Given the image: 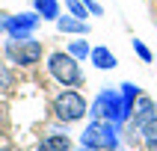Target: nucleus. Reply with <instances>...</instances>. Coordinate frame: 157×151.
<instances>
[{
	"mask_svg": "<svg viewBox=\"0 0 157 151\" xmlns=\"http://www.w3.org/2000/svg\"><path fill=\"white\" fill-rule=\"evenodd\" d=\"M86 113H89V110H86V101H83V95H80V92H74V89H68V92L56 95V101H53V115H56L62 124L80 122Z\"/></svg>",
	"mask_w": 157,
	"mask_h": 151,
	"instance_id": "20e7f679",
	"label": "nucleus"
},
{
	"mask_svg": "<svg viewBox=\"0 0 157 151\" xmlns=\"http://www.w3.org/2000/svg\"><path fill=\"white\" fill-rule=\"evenodd\" d=\"M0 151H9V148H0Z\"/></svg>",
	"mask_w": 157,
	"mask_h": 151,
	"instance_id": "412c9836",
	"label": "nucleus"
},
{
	"mask_svg": "<svg viewBox=\"0 0 157 151\" xmlns=\"http://www.w3.org/2000/svg\"><path fill=\"white\" fill-rule=\"evenodd\" d=\"M56 27H59V33H68V36H89V24L83 18H77V15L56 18Z\"/></svg>",
	"mask_w": 157,
	"mask_h": 151,
	"instance_id": "6e6552de",
	"label": "nucleus"
},
{
	"mask_svg": "<svg viewBox=\"0 0 157 151\" xmlns=\"http://www.w3.org/2000/svg\"><path fill=\"white\" fill-rule=\"evenodd\" d=\"M83 6L89 9V15H101V12H104V9H101V3H98V0H83Z\"/></svg>",
	"mask_w": 157,
	"mask_h": 151,
	"instance_id": "f3484780",
	"label": "nucleus"
},
{
	"mask_svg": "<svg viewBox=\"0 0 157 151\" xmlns=\"http://www.w3.org/2000/svg\"><path fill=\"white\" fill-rule=\"evenodd\" d=\"M6 30V15H0V33Z\"/></svg>",
	"mask_w": 157,
	"mask_h": 151,
	"instance_id": "6ab92c4d",
	"label": "nucleus"
},
{
	"mask_svg": "<svg viewBox=\"0 0 157 151\" xmlns=\"http://www.w3.org/2000/svg\"><path fill=\"white\" fill-rule=\"evenodd\" d=\"M39 151H71V139L65 133H48L39 139Z\"/></svg>",
	"mask_w": 157,
	"mask_h": 151,
	"instance_id": "9d476101",
	"label": "nucleus"
},
{
	"mask_svg": "<svg viewBox=\"0 0 157 151\" xmlns=\"http://www.w3.org/2000/svg\"><path fill=\"white\" fill-rule=\"evenodd\" d=\"M119 95H122L124 113L131 115L133 113V104H136V98H140V86H136V83H122V86H119Z\"/></svg>",
	"mask_w": 157,
	"mask_h": 151,
	"instance_id": "9b49d317",
	"label": "nucleus"
},
{
	"mask_svg": "<svg viewBox=\"0 0 157 151\" xmlns=\"http://www.w3.org/2000/svg\"><path fill=\"white\" fill-rule=\"evenodd\" d=\"M89 59H92V65L95 68H101V71H110V68H116L119 65V59H116V53L110 51V47H92V53H89Z\"/></svg>",
	"mask_w": 157,
	"mask_h": 151,
	"instance_id": "1a4fd4ad",
	"label": "nucleus"
},
{
	"mask_svg": "<svg viewBox=\"0 0 157 151\" xmlns=\"http://www.w3.org/2000/svg\"><path fill=\"white\" fill-rule=\"evenodd\" d=\"M151 119H157V104L151 101V98L140 95V98H136V104H133V122H131V127L140 133Z\"/></svg>",
	"mask_w": 157,
	"mask_h": 151,
	"instance_id": "0eeeda50",
	"label": "nucleus"
},
{
	"mask_svg": "<svg viewBox=\"0 0 157 151\" xmlns=\"http://www.w3.org/2000/svg\"><path fill=\"white\" fill-rule=\"evenodd\" d=\"M133 51H136V56H140L142 62H151V51L145 47V42H140V39H133Z\"/></svg>",
	"mask_w": 157,
	"mask_h": 151,
	"instance_id": "dca6fc26",
	"label": "nucleus"
},
{
	"mask_svg": "<svg viewBox=\"0 0 157 151\" xmlns=\"http://www.w3.org/2000/svg\"><path fill=\"white\" fill-rule=\"evenodd\" d=\"M39 21H42V15L39 12H18V15H9L6 18V33L12 36V39H30L33 36V30L39 27Z\"/></svg>",
	"mask_w": 157,
	"mask_h": 151,
	"instance_id": "423d86ee",
	"label": "nucleus"
},
{
	"mask_svg": "<svg viewBox=\"0 0 157 151\" xmlns=\"http://www.w3.org/2000/svg\"><path fill=\"white\" fill-rule=\"evenodd\" d=\"M80 148L89 151H116L119 148V124L104 122V119H92L86 130L80 133Z\"/></svg>",
	"mask_w": 157,
	"mask_h": 151,
	"instance_id": "f257e3e1",
	"label": "nucleus"
},
{
	"mask_svg": "<svg viewBox=\"0 0 157 151\" xmlns=\"http://www.w3.org/2000/svg\"><path fill=\"white\" fill-rule=\"evenodd\" d=\"M33 9L48 21H56L59 18V0H33Z\"/></svg>",
	"mask_w": 157,
	"mask_h": 151,
	"instance_id": "f8f14e48",
	"label": "nucleus"
},
{
	"mask_svg": "<svg viewBox=\"0 0 157 151\" xmlns=\"http://www.w3.org/2000/svg\"><path fill=\"white\" fill-rule=\"evenodd\" d=\"M3 53L12 65H36L42 59V42H36L33 36L30 39H12V42H6Z\"/></svg>",
	"mask_w": 157,
	"mask_h": 151,
	"instance_id": "39448f33",
	"label": "nucleus"
},
{
	"mask_svg": "<svg viewBox=\"0 0 157 151\" xmlns=\"http://www.w3.org/2000/svg\"><path fill=\"white\" fill-rule=\"evenodd\" d=\"M140 136H142V145H145L148 151H157V119H151V122L142 127Z\"/></svg>",
	"mask_w": 157,
	"mask_h": 151,
	"instance_id": "ddd939ff",
	"label": "nucleus"
},
{
	"mask_svg": "<svg viewBox=\"0 0 157 151\" xmlns=\"http://www.w3.org/2000/svg\"><path fill=\"white\" fill-rule=\"evenodd\" d=\"M89 115H92V119H104V122H116V124H124L131 119V115L124 113L119 89H101L98 98L89 104Z\"/></svg>",
	"mask_w": 157,
	"mask_h": 151,
	"instance_id": "f03ea898",
	"label": "nucleus"
},
{
	"mask_svg": "<svg viewBox=\"0 0 157 151\" xmlns=\"http://www.w3.org/2000/svg\"><path fill=\"white\" fill-rule=\"evenodd\" d=\"M48 71H51V77L56 80V83H62V86H77L80 80H83L77 59H74L68 51L65 53L62 51L51 53V56H48Z\"/></svg>",
	"mask_w": 157,
	"mask_h": 151,
	"instance_id": "7ed1b4c3",
	"label": "nucleus"
},
{
	"mask_svg": "<svg viewBox=\"0 0 157 151\" xmlns=\"http://www.w3.org/2000/svg\"><path fill=\"white\" fill-rule=\"evenodd\" d=\"M6 83H9V71H6V68H0V89L6 86Z\"/></svg>",
	"mask_w": 157,
	"mask_h": 151,
	"instance_id": "a211bd4d",
	"label": "nucleus"
},
{
	"mask_svg": "<svg viewBox=\"0 0 157 151\" xmlns=\"http://www.w3.org/2000/svg\"><path fill=\"white\" fill-rule=\"evenodd\" d=\"M68 53L74 56V59H86L89 53H92V47H89V42L77 39V42H68Z\"/></svg>",
	"mask_w": 157,
	"mask_h": 151,
	"instance_id": "4468645a",
	"label": "nucleus"
},
{
	"mask_svg": "<svg viewBox=\"0 0 157 151\" xmlns=\"http://www.w3.org/2000/svg\"><path fill=\"white\" fill-rule=\"evenodd\" d=\"M80 151H89V148H80Z\"/></svg>",
	"mask_w": 157,
	"mask_h": 151,
	"instance_id": "aec40b11",
	"label": "nucleus"
},
{
	"mask_svg": "<svg viewBox=\"0 0 157 151\" xmlns=\"http://www.w3.org/2000/svg\"><path fill=\"white\" fill-rule=\"evenodd\" d=\"M65 6L71 9V15H77V18H83V21H86V15H89V9L83 6V0H65Z\"/></svg>",
	"mask_w": 157,
	"mask_h": 151,
	"instance_id": "2eb2a0df",
	"label": "nucleus"
}]
</instances>
